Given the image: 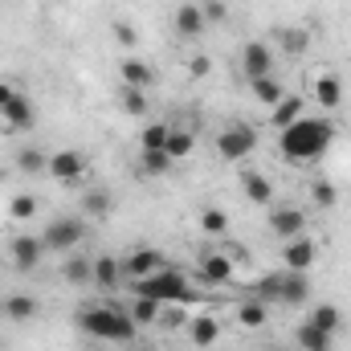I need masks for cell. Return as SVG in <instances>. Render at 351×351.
<instances>
[{"instance_id":"6da1fadb","label":"cell","mask_w":351,"mask_h":351,"mask_svg":"<svg viewBox=\"0 0 351 351\" xmlns=\"http://www.w3.org/2000/svg\"><path fill=\"white\" fill-rule=\"evenodd\" d=\"M335 139V127L327 119H315V114H302L298 123H290L286 131H278V152L290 160V164H311L319 160Z\"/></svg>"},{"instance_id":"7a4b0ae2","label":"cell","mask_w":351,"mask_h":351,"mask_svg":"<svg viewBox=\"0 0 351 351\" xmlns=\"http://www.w3.org/2000/svg\"><path fill=\"white\" fill-rule=\"evenodd\" d=\"M78 331H86L94 339H110V343H127L135 339V319L127 315V306H86L78 315Z\"/></svg>"},{"instance_id":"3957f363","label":"cell","mask_w":351,"mask_h":351,"mask_svg":"<svg viewBox=\"0 0 351 351\" xmlns=\"http://www.w3.org/2000/svg\"><path fill=\"white\" fill-rule=\"evenodd\" d=\"M135 294L156 298V302H192V298H196V290H192L188 274L168 269V265H164L160 274H152V278H139V282H135Z\"/></svg>"},{"instance_id":"277c9868","label":"cell","mask_w":351,"mask_h":351,"mask_svg":"<svg viewBox=\"0 0 351 351\" xmlns=\"http://www.w3.org/2000/svg\"><path fill=\"white\" fill-rule=\"evenodd\" d=\"M254 147H258V131H254L250 123H233V127H225V131L217 135V156L229 160V164L245 160Z\"/></svg>"},{"instance_id":"5b68a950","label":"cell","mask_w":351,"mask_h":351,"mask_svg":"<svg viewBox=\"0 0 351 351\" xmlns=\"http://www.w3.org/2000/svg\"><path fill=\"white\" fill-rule=\"evenodd\" d=\"M82 237H86V225H82V217H58V221H49V225H45V233H41V245H45V250H58V254H66V250H74Z\"/></svg>"},{"instance_id":"8992f818","label":"cell","mask_w":351,"mask_h":351,"mask_svg":"<svg viewBox=\"0 0 351 351\" xmlns=\"http://www.w3.org/2000/svg\"><path fill=\"white\" fill-rule=\"evenodd\" d=\"M265 225H269V233H274V237L294 241V237H302V233H306V213H302L298 204H278V208H269Z\"/></svg>"},{"instance_id":"52a82bcc","label":"cell","mask_w":351,"mask_h":351,"mask_svg":"<svg viewBox=\"0 0 351 351\" xmlns=\"http://www.w3.org/2000/svg\"><path fill=\"white\" fill-rule=\"evenodd\" d=\"M265 74H274V53H269V45H265V41H245V45H241V78L254 82V78H265Z\"/></svg>"},{"instance_id":"ba28073f","label":"cell","mask_w":351,"mask_h":351,"mask_svg":"<svg viewBox=\"0 0 351 351\" xmlns=\"http://www.w3.org/2000/svg\"><path fill=\"white\" fill-rule=\"evenodd\" d=\"M45 258V245H41V237H29V233H16L12 241H8V262L12 269H37Z\"/></svg>"},{"instance_id":"9c48e42d","label":"cell","mask_w":351,"mask_h":351,"mask_svg":"<svg viewBox=\"0 0 351 351\" xmlns=\"http://www.w3.org/2000/svg\"><path fill=\"white\" fill-rule=\"evenodd\" d=\"M45 172L53 176V180H62V184H74L78 176L86 172V156H82V152H74V147H66V152H53Z\"/></svg>"},{"instance_id":"30bf717a","label":"cell","mask_w":351,"mask_h":351,"mask_svg":"<svg viewBox=\"0 0 351 351\" xmlns=\"http://www.w3.org/2000/svg\"><path fill=\"white\" fill-rule=\"evenodd\" d=\"M319 258V245L302 233V237H294V241H286V250H282V265L286 269H298V274H306L311 265Z\"/></svg>"},{"instance_id":"8fae6325","label":"cell","mask_w":351,"mask_h":351,"mask_svg":"<svg viewBox=\"0 0 351 351\" xmlns=\"http://www.w3.org/2000/svg\"><path fill=\"white\" fill-rule=\"evenodd\" d=\"M160 269H164V258H160L156 250H135V254L123 258V278H131V282L152 278V274H160Z\"/></svg>"},{"instance_id":"7c38bea8","label":"cell","mask_w":351,"mask_h":351,"mask_svg":"<svg viewBox=\"0 0 351 351\" xmlns=\"http://www.w3.org/2000/svg\"><path fill=\"white\" fill-rule=\"evenodd\" d=\"M0 123H4L8 131H29V127L37 123V114H33V102H29L21 90H16V94H12V102L0 110Z\"/></svg>"},{"instance_id":"4fadbf2b","label":"cell","mask_w":351,"mask_h":351,"mask_svg":"<svg viewBox=\"0 0 351 351\" xmlns=\"http://www.w3.org/2000/svg\"><path fill=\"white\" fill-rule=\"evenodd\" d=\"M172 25H176V37H184V41H196L200 33H204V12H200V4H180L176 8V16H172Z\"/></svg>"},{"instance_id":"5bb4252c","label":"cell","mask_w":351,"mask_h":351,"mask_svg":"<svg viewBox=\"0 0 351 351\" xmlns=\"http://www.w3.org/2000/svg\"><path fill=\"white\" fill-rule=\"evenodd\" d=\"M200 282H204V286H229V282H233V258H225V254H204V258H200Z\"/></svg>"},{"instance_id":"9a60e30c","label":"cell","mask_w":351,"mask_h":351,"mask_svg":"<svg viewBox=\"0 0 351 351\" xmlns=\"http://www.w3.org/2000/svg\"><path fill=\"white\" fill-rule=\"evenodd\" d=\"M0 315L12 319V323H29L37 315V298L33 294H4L0 298Z\"/></svg>"},{"instance_id":"2e32d148","label":"cell","mask_w":351,"mask_h":351,"mask_svg":"<svg viewBox=\"0 0 351 351\" xmlns=\"http://www.w3.org/2000/svg\"><path fill=\"white\" fill-rule=\"evenodd\" d=\"M311 298V278L298 274V269H286V282H282V306H302Z\"/></svg>"},{"instance_id":"e0dca14e","label":"cell","mask_w":351,"mask_h":351,"mask_svg":"<svg viewBox=\"0 0 351 351\" xmlns=\"http://www.w3.org/2000/svg\"><path fill=\"white\" fill-rule=\"evenodd\" d=\"M188 339H192L196 348H213V343L221 339V323H217L213 315H196V319H188Z\"/></svg>"},{"instance_id":"ac0fdd59","label":"cell","mask_w":351,"mask_h":351,"mask_svg":"<svg viewBox=\"0 0 351 351\" xmlns=\"http://www.w3.org/2000/svg\"><path fill=\"white\" fill-rule=\"evenodd\" d=\"M315 102H319L323 110H335V106L343 102V82H339V74H319V78H315Z\"/></svg>"},{"instance_id":"d6986e66","label":"cell","mask_w":351,"mask_h":351,"mask_svg":"<svg viewBox=\"0 0 351 351\" xmlns=\"http://www.w3.org/2000/svg\"><path fill=\"white\" fill-rule=\"evenodd\" d=\"M302 114H306V102H302L298 94H286V98L269 110V119H274V127H278V131H286V127H290V123H298Z\"/></svg>"},{"instance_id":"ffe728a7","label":"cell","mask_w":351,"mask_h":351,"mask_svg":"<svg viewBox=\"0 0 351 351\" xmlns=\"http://www.w3.org/2000/svg\"><path fill=\"white\" fill-rule=\"evenodd\" d=\"M78 208H82L86 217H94V221H102V217H110V213H114V196H110L106 188H90L86 196L78 200Z\"/></svg>"},{"instance_id":"44dd1931","label":"cell","mask_w":351,"mask_h":351,"mask_svg":"<svg viewBox=\"0 0 351 351\" xmlns=\"http://www.w3.org/2000/svg\"><path fill=\"white\" fill-rule=\"evenodd\" d=\"M119 74H123V82L135 90H147L152 82H156V70L147 66V62H139V58H127L123 66H119Z\"/></svg>"},{"instance_id":"7402d4cb","label":"cell","mask_w":351,"mask_h":351,"mask_svg":"<svg viewBox=\"0 0 351 351\" xmlns=\"http://www.w3.org/2000/svg\"><path fill=\"white\" fill-rule=\"evenodd\" d=\"M241 192L254 200V204H274V184L262 172H241Z\"/></svg>"},{"instance_id":"603a6c76","label":"cell","mask_w":351,"mask_h":351,"mask_svg":"<svg viewBox=\"0 0 351 351\" xmlns=\"http://www.w3.org/2000/svg\"><path fill=\"white\" fill-rule=\"evenodd\" d=\"M119 282H123V262H119V258H98V262H94V286H98V290L110 294Z\"/></svg>"},{"instance_id":"cb8c5ba5","label":"cell","mask_w":351,"mask_h":351,"mask_svg":"<svg viewBox=\"0 0 351 351\" xmlns=\"http://www.w3.org/2000/svg\"><path fill=\"white\" fill-rule=\"evenodd\" d=\"M294 339H298V348L302 351H331V339H335V335H327L323 327H315V323L306 319V323L294 331Z\"/></svg>"},{"instance_id":"d4e9b609","label":"cell","mask_w":351,"mask_h":351,"mask_svg":"<svg viewBox=\"0 0 351 351\" xmlns=\"http://www.w3.org/2000/svg\"><path fill=\"white\" fill-rule=\"evenodd\" d=\"M250 90H254V98H258L262 106H269V110H274V106L286 98V90H282V82H278L274 74H265V78H254V82H250Z\"/></svg>"},{"instance_id":"484cf974","label":"cell","mask_w":351,"mask_h":351,"mask_svg":"<svg viewBox=\"0 0 351 351\" xmlns=\"http://www.w3.org/2000/svg\"><path fill=\"white\" fill-rule=\"evenodd\" d=\"M160 306H164V302H156V298H143V294H135V302L127 306V315L135 319V327H152V323H160Z\"/></svg>"},{"instance_id":"4316f807","label":"cell","mask_w":351,"mask_h":351,"mask_svg":"<svg viewBox=\"0 0 351 351\" xmlns=\"http://www.w3.org/2000/svg\"><path fill=\"white\" fill-rule=\"evenodd\" d=\"M192 147H196V135H192L188 127H172V131H168V143H164V152H168L172 160L192 156Z\"/></svg>"},{"instance_id":"83f0119b","label":"cell","mask_w":351,"mask_h":351,"mask_svg":"<svg viewBox=\"0 0 351 351\" xmlns=\"http://www.w3.org/2000/svg\"><path fill=\"white\" fill-rule=\"evenodd\" d=\"M16 168H21L25 176H41L45 168H49V156H45L41 147H29V143H25V147L16 152Z\"/></svg>"},{"instance_id":"f1b7e54d","label":"cell","mask_w":351,"mask_h":351,"mask_svg":"<svg viewBox=\"0 0 351 351\" xmlns=\"http://www.w3.org/2000/svg\"><path fill=\"white\" fill-rule=\"evenodd\" d=\"M311 323H315V327H323L327 335H339V327H343V315H339V306H331V302H319V306L311 311Z\"/></svg>"},{"instance_id":"f546056e","label":"cell","mask_w":351,"mask_h":351,"mask_svg":"<svg viewBox=\"0 0 351 351\" xmlns=\"http://www.w3.org/2000/svg\"><path fill=\"white\" fill-rule=\"evenodd\" d=\"M282 282H286V269L282 274H265V278H258V298H262L265 306H282Z\"/></svg>"},{"instance_id":"4dcf8cb0","label":"cell","mask_w":351,"mask_h":351,"mask_svg":"<svg viewBox=\"0 0 351 351\" xmlns=\"http://www.w3.org/2000/svg\"><path fill=\"white\" fill-rule=\"evenodd\" d=\"M62 278H66L70 286H86V282H94V262H90V258H66Z\"/></svg>"},{"instance_id":"1f68e13d","label":"cell","mask_w":351,"mask_h":351,"mask_svg":"<svg viewBox=\"0 0 351 351\" xmlns=\"http://www.w3.org/2000/svg\"><path fill=\"white\" fill-rule=\"evenodd\" d=\"M168 123H147L143 131H139V152H164V143H168Z\"/></svg>"},{"instance_id":"d6a6232c","label":"cell","mask_w":351,"mask_h":351,"mask_svg":"<svg viewBox=\"0 0 351 351\" xmlns=\"http://www.w3.org/2000/svg\"><path fill=\"white\" fill-rule=\"evenodd\" d=\"M237 323H241V327H250V331L265 327V302H262V298H245V302L237 306Z\"/></svg>"},{"instance_id":"836d02e7","label":"cell","mask_w":351,"mask_h":351,"mask_svg":"<svg viewBox=\"0 0 351 351\" xmlns=\"http://www.w3.org/2000/svg\"><path fill=\"white\" fill-rule=\"evenodd\" d=\"M200 229H204L208 237H221V233L229 229V217H225V208H217V204L200 208Z\"/></svg>"},{"instance_id":"e575fe53","label":"cell","mask_w":351,"mask_h":351,"mask_svg":"<svg viewBox=\"0 0 351 351\" xmlns=\"http://www.w3.org/2000/svg\"><path fill=\"white\" fill-rule=\"evenodd\" d=\"M274 37H278V45H282L286 53H302V49L311 45V33H306V29H278Z\"/></svg>"},{"instance_id":"d590c367","label":"cell","mask_w":351,"mask_h":351,"mask_svg":"<svg viewBox=\"0 0 351 351\" xmlns=\"http://www.w3.org/2000/svg\"><path fill=\"white\" fill-rule=\"evenodd\" d=\"M172 164L176 160L168 156V152H143V156H139V172L143 176H164Z\"/></svg>"},{"instance_id":"8d00e7d4","label":"cell","mask_w":351,"mask_h":351,"mask_svg":"<svg viewBox=\"0 0 351 351\" xmlns=\"http://www.w3.org/2000/svg\"><path fill=\"white\" fill-rule=\"evenodd\" d=\"M123 110H127V114H135V119H143V114L152 110V106H147V94H143V90H135V86H127V90H123Z\"/></svg>"},{"instance_id":"74e56055","label":"cell","mask_w":351,"mask_h":351,"mask_svg":"<svg viewBox=\"0 0 351 351\" xmlns=\"http://www.w3.org/2000/svg\"><path fill=\"white\" fill-rule=\"evenodd\" d=\"M8 213L16 217V221H29V217H37V196H12V204H8Z\"/></svg>"},{"instance_id":"f35d334b","label":"cell","mask_w":351,"mask_h":351,"mask_svg":"<svg viewBox=\"0 0 351 351\" xmlns=\"http://www.w3.org/2000/svg\"><path fill=\"white\" fill-rule=\"evenodd\" d=\"M160 323H164V327H188V315H184V306H180V302H164V306H160Z\"/></svg>"},{"instance_id":"ab89813d","label":"cell","mask_w":351,"mask_h":351,"mask_svg":"<svg viewBox=\"0 0 351 351\" xmlns=\"http://www.w3.org/2000/svg\"><path fill=\"white\" fill-rule=\"evenodd\" d=\"M110 33H114V41L123 45V49H131V45H139V33L127 25V21H110Z\"/></svg>"},{"instance_id":"60d3db41","label":"cell","mask_w":351,"mask_h":351,"mask_svg":"<svg viewBox=\"0 0 351 351\" xmlns=\"http://www.w3.org/2000/svg\"><path fill=\"white\" fill-rule=\"evenodd\" d=\"M311 196H315L319 208H335V188H331L327 180H315V184H311Z\"/></svg>"},{"instance_id":"b9f144b4","label":"cell","mask_w":351,"mask_h":351,"mask_svg":"<svg viewBox=\"0 0 351 351\" xmlns=\"http://www.w3.org/2000/svg\"><path fill=\"white\" fill-rule=\"evenodd\" d=\"M200 12H204V21H225L229 16V8H225V0H200Z\"/></svg>"},{"instance_id":"7bdbcfd3","label":"cell","mask_w":351,"mask_h":351,"mask_svg":"<svg viewBox=\"0 0 351 351\" xmlns=\"http://www.w3.org/2000/svg\"><path fill=\"white\" fill-rule=\"evenodd\" d=\"M188 74H192V78H204V74H208V58H204V53L192 58V62H188Z\"/></svg>"},{"instance_id":"ee69618b","label":"cell","mask_w":351,"mask_h":351,"mask_svg":"<svg viewBox=\"0 0 351 351\" xmlns=\"http://www.w3.org/2000/svg\"><path fill=\"white\" fill-rule=\"evenodd\" d=\"M12 94H16V86H12V82H4V78H0V110H4V106H8V102H12Z\"/></svg>"},{"instance_id":"f6af8a7d","label":"cell","mask_w":351,"mask_h":351,"mask_svg":"<svg viewBox=\"0 0 351 351\" xmlns=\"http://www.w3.org/2000/svg\"><path fill=\"white\" fill-rule=\"evenodd\" d=\"M0 184H4V168H0Z\"/></svg>"},{"instance_id":"bcb514c9","label":"cell","mask_w":351,"mask_h":351,"mask_svg":"<svg viewBox=\"0 0 351 351\" xmlns=\"http://www.w3.org/2000/svg\"><path fill=\"white\" fill-rule=\"evenodd\" d=\"M143 351H156V348H143Z\"/></svg>"}]
</instances>
